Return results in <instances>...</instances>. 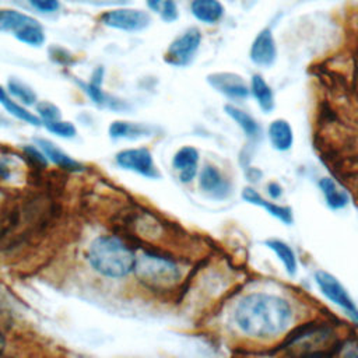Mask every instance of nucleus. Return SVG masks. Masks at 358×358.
Masks as SVG:
<instances>
[{"mask_svg":"<svg viewBox=\"0 0 358 358\" xmlns=\"http://www.w3.org/2000/svg\"><path fill=\"white\" fill-rule=\"evenodd\" d=\"M77 1L84 3V4H90V6H99V7L105 8V7H110V6L129 4L130 0H77Z\"/></svg>","mask_w":358,"mask_h":358,"instance_id":"nucleus-31","label":"nucleus"},{"mask_svg":"<svg viewBox=\"0 0 358 358\" xmlns=\"http://www.w3.org/2000/svg\"><path fill=\"white\" fill-rule=\"evenodd\" d=\"M91 267L110 278H120L134 270V253L116 236L103 235L95 238L88 248Z\"/></svg>","mask_w":358,"mask_h":358,"instance_id":"nucleus-2","label":"nucleus"},{"mask_svg":"<svg viewBox=\"0 0 358 358\" xmlns=\"http://www.w3.org/2000/svg\"><path fill=\"white\" fill-rule=\"evenodd\" d=\"M133 271L150 288H171L180 280V270L172 260L152 253L138 255Z\"/></svg>","mask_w":358,"mask_h":358,"instance_id":"nucleus-4","label":"nucleus"},{"mask_svg":"<svg viewBox=\"0 0 358 358\" xmlns=\"http://www.w3.org/2000/svg\"><path fill=\"white\" fill-rule=\"evenodd\" d=\"M35 141H36L39 150H42V152L46 155V158H49L57 166H60L63 169H69V171L83 169V165L80 162L73 159L69 154H66L63 150H60L55 143L45 140V138H36Z\"/></svg>","mask_w":358,"mask_h":358,"instance_id":"nucleus-20","label":"nucleus"},{"mask_svg":"<svg viewBox=\"0 0 358 358\" xmlns=\"http://www.w3.org/2000/svg\"><path fill=\"white\" fill-rule=\"evenodd\" d=\"M116 164L127 171H133L141 176L157 179L159 178L158 168L147 148H129L116 154Z\"/></svg>","mask_w":358,"mask_h":358,"instance_id":"nucleus-8","label":"nucleus"},{"mask_svg":"<svg viewBox=\"0 0 358 358\" xmlns=\"http://www.w3.org/2000/svg\"><path fill=\"white\" fill-rule=\"evenodd\" d=\"M190 17L203 27H215L225 17V4L222 0H187Z\"/></svg>","mask_w":358,"mask_h":358,"instance_id":"nucleus-9","label":"nucleus"},{"mask_svg":"<svg viewBox=\"0 0 358 358\" xmlns=\"http://www.w3.org/2000/svg\"><path fill=\"white\" fill-rule=\"evenodd\" d=\"M236 329L252 338H270L284 333L292 322L289 302L275 294L252 292L242 296L234 308Z\"/></svg>","mask_w":358,"mask_h":358,"instance_id":"nucleus-1","label":"nucleus"},{"mask_svg":"<svg viewBox=\"0 0 358 358\" xmlns=\"http://www.w3.org/2000/svg\"><path fill=\"white\" fill-rule=\"evenodd\" d=\"M17 42L38 49L46 43V29L41 18L31 14V17L11 35Z\"/></svg>","mask_w":358,"mask_h":358,"instance_id":"nucleus-13","label":"nucleus"},{"mask_svg":"<svg viewBox=\"0 0 358 358\" xmlns=\"http://www.w3.org/2000/svg\"><path fill=\"white\" fill-rule=\"evenodd\" d=\"M268 141L277 151H288L294 144V131L285 119H274L267 130Z\"/></svg>","mask_w":358,"mask_h":358,"instance_id":"nucleus-17","label":"nucleus"},{"mask_svg":"<svg viewBox=\"0 0 358 358\" xmlns=\"http://www.w3.org/2000/svg\"><path fill=\"white\" fill-rule=\"evenodd\" d=\"M249 57L253 64L259 67H270L277 59V45L270 28H263L253 38Z\"/></svg>","mask_w":358,"mask_h":358,"instance_id":"nucleus-10","label":"nucleus"},{"mask_svg":"<svg viewBox=\"0 0 358 358\" xmlns=\"http://www.w3.org/2000/svg\"><path fill=\"white\" fill-rule=\"evenodd\" d=\"M250 87V95L255 98L256 103L259 108L264 112L268 113L274 109L275 101H274V94L271 87L266 83L262 74H253L249 83Z\"/></svg>","mask_w":358,"mask_h":358,"instance_id":"nucleus-22","label":"nucleus"},{"mask_svg":"<svg viewBox=\"0 0 358 358\" xmlns=\"http://www.w3.org/2000/svg\"><path fill=\"white\" fill-rule=\"evenodd\" d=\"M242 199L253 206H259L263 210H266L270 215H273L274 218L280 220L281 222H284L285 225H291L294 222V215H292V210L287 206H280L274 201L266 200L259 192H256L253 187H245L242 190Z\"/></svg>","mask_w":358,"mask_h":358,"instance_id":"nucleus-14","label":"nucleus"},{"mask_svg":"<svg viewBox=\"0 0 358 358\" xmlns=\"http://www.w3.org/2000/svg\"><path fill=\"white\" fill-rule=\"evenodd\" d=\"M105 67L103 66H96L91 76H90V80L83 83V81H78V84L81 85L83 91L88 95V98L99 105V106H106V108H116L119 109L120 105H122V101H117L112 96H109L105 91H103V80H105Z\"/></svg>","mask_w":358,"mask_h":358,"instance_id":"nucleus-11","label":"nucleus"},{"mask_svg":"<svg viewBox=\"0 0 358 358\" xmlns=\"http://www.w3.org/2000/svg\"><path fill=\"white\" fill-rule=\"evenodd\" d=\"M35 109L38 112V116L43 122L56 120V119H60V116H62L60 109L53 102H50V101H38L35 103Z\"/></svg>","mask_w":358,"mask_h":358,"instance_id":"nucleus-29","label":"nucleus"},{"mask_svg":"<svg viewBox=\"0 0 358 358\" xmlns=\"http://www.w3.org/2000/svg\"><path fill=\"white\" fill-rule=\"evenodd\" d=\"M228 1H235V0H228Z\"/></svg>","mask_w":358,"mask_h":358,"instance_id":"nucleus-35","label":"nucleus"},{"mask_svg":"<svg viewBox=\"0 0 358 358\" xmlns=\"http://www.w3.org/2000/svg\"><path fill=\"white\" fill-rule=\"evenodd\" d=\"M0 105L6 109V112H8L11 116L25 122V123H29L32 126H39L41 124V119L39 116L34 115L32 112H29L27 109L25 105H22L21 102H18L17 99H14L8 91L6 90L4 85L0 84Z\"/></svg>","mask_w":358,"mask_h":358,"instance_id":"nucleus-23","label":"nucleus"},{"mask_svg":"<svg viewBox=\"0 0 358 358\" xmlns=\"http://www.w3.org/2000/svg\"><path fill=\"white\" fill-rule=\"evenodd\" d=\"M4 87L14 99L25 106H35V103L39 101L35 90L18 77H10Z\"/></svg>","mask_w":358,"mask_h":358,"instance_id":"nucleus-26","label":"nucleus"},{"mask_svg":"<svg viewBox=\"0 0 358 358\" xmlns=\"http://www.w3.org/2000/svg\"><path fill=\"white\" fill-rule=\"evenodd\" d=\"M29 17L31 14L28 11L15 4H0V34L13 35Z\"/></svg>","mask_w":358,"mask_h":358,"instance_id":"nucleus-21","label":"nucleus"},{"mask_svg":"<svg viewBox=\"0 0 358 358\" xmlns=\"http://www.w3.org/2000/svg\"><path fill=\"white\" fill-rule=\"evenodd\" d=\"M162 1L164 0H144V8L152 14V15H157L161 10V6H162Z\"/></svg>","mask_w":358,"mask_h":358,"instance_id":"nucleus-32","label":"nucleus"},{"mask_svg":"<svg viewBox=\"0 0 358 358\" xmlns=\"http://www.w3.org/2000/svg\"><path fill=\"white\" fill-rule=\"evenodd\" d=\"M43 123H45V127L50 133H53L59 137L70 138V137H74L77 134V129L71 122L56 119V120H50V122H43Z\"/></svg>","mask_w":358,"mask_h":358,"instance_id":"nucleus-28","label":"nucleus"},{"mask_svg":"<svg viewBox=\"0 0 358 358\" xmlns=\"http://www.w3.org/2000/svg\"><path fill=\"white\" fill-rule=\"evenodd\" d=\"M13 4L38 18H55L62 14L64 7L63 0H14Z\"/></svg>","mask_w":358,"mask_h":358,"instance_id":"nucleus-16","label":"nucleus"},{"mask_svg":"<svg viewBox=\"0 0 358 358\" xmlns=\"http://www.w3.org/2000/svg\"><path fill=\"white\" fill-rule=\"evenodd\" d=\"M0 340H1V338H0Z\"/></svg>","mask_w":358,"mask_h":358,"instance_id":"nucleus-36","label":"nucleus"},{"mask_svg":"<svg viewBox=\"0 0 358 358\" xmlns=\"http://www.w3.org/2000/svg\"><path fill=\"white\" fill-rule=\"evenodd\" d=\"M319 189L324 197L326 204L331 210H341L348 206V201H350L348 193L331 178H322L319 180Z\"/></svg>","mask_w":358,"mask_h":358,"instance_id":"nucleus-19","label":"nucleus"},{"mask_svg":"<svg viewBox=\"0 0 358 358\" xmlns=\"http://www.w3.org/2000/svg\"><path fill=\"white\" fill-rule=\"evenodd\" d=\"M24 151L38 165H43V166L46 165V155L42 152V150L39 151V147L38 148L36 147H24Z\"/></svg>","mask_w":358,"mask_h":358,"instance_id":"nucleus-30","label":"nucleus"},{"mask_svg":"<svg viewBox=\"0 0 358 358\" xmlns=\"http://www.w3.org/2000/svg\"><path fill=\"white\" fill-rule=\"evenodd\" d=\"M96 21L106 29L123 34H140L151 27L152 14L144 7L119 4L102 8L96 15Z\"/></svg>","mask_w":358,"mask_h":358,"instance_id":"nucleus-3","label":"nucleus"},{"mask_svg":"<svg viewBox=\"0 0 358 358\" xmlns=\"http://www.w3.org/2000/svg\"><path fill=\"white\" fill-rule=\"evenodd\" d=\"M201 43L203 32L200 27H186L168 43L164 53V60L172 67H187L194 62Z\"/></svg>","mask_w":358,"mask_h":358,"instance_id":"nucleus-5","label":"nucleus"},{"mask_svg":"<svg viewBox=\"0 0 358 358\" xmlns=\"http://www.w3.org/2000/svg\"><path fill=\"white\" fill-rule=\"evenodd\" d=\"M199 151L194 147L185 145L179 148L172 159L173 168L179 172V179L183 183H189L194 179L197 173Z\"/></svg>","mask_w":358,"mask_h":358,"instance_id":"nucleus-15","label":"nucleus"},{"mask_svg":"<svg viewBox=\"0 0 358 358\" xmlns=\"http://www.w3.org/2000/svg\"><path fill=\"white\" fill-rule=\"evenodd\" d=\"M154 127L144 124V123H136V122H124V120H116L109 126V136L113 140H137L143 137L152 136Z\"/></svg>","mask_w":358,"mask_h":358,"instance_id":"nucleus-18","label":"nucleus"},{"mask_svg":"<svg viewBox=\"0 0 358 358\" xmlns=\"http://www.w3.org/2000/svg\"><path fill=\"white\" fill-rule=\"evenodd\" d=\"M224 110L242 129V131L246 134L248 138L256 140V138L260 137L262 127L252 115H249L243 109H241L235 105H231V103H227L224 106Z\"/></svg>","mask_w":358,"mask_h":358,"instance_id":"nucleus-24","label":"nucleus"},{"mask_svg":"<svg viewBox=\"0 0 358 358\" xmlns=\"http://www.w3.org/2000/svg\"><path fill=\"white\" fill-rule=\"evenodd\" d=\"M180 11L179 0H164L157 17L165 24H173L180 18Z\"/></svg>","mask_w":358,"mask_h":358,"instance_id":"nucleus-27","label":"nucleus"},{"mask_svg":"<svg viewBox=\"0 0 358 358\" xmlns=\"http://www.w3.org/2000/svg\"><path fill=\"white\" fill-rule=\"evenodd\" d=\"M264 243L268 249H271L274 252L277 259L282 263L285 271L289 275H295L298 271V262H296V255H295L294 249L287 242H284L281 239H275V238L266 239Z\"/></svg>","mask_w":358,"mask_h":358,"instance_id":"nucleus-25","label":"nucleus"},{"mask_svg":"<svg viewBox=\"0 0 358 358\" xmlns=\"http://www.w3.org/2000/svg\"><path fill=\"white\" fill-rule=\"evenodd\" d=\"M208 85L231 101H245L250 95V87L245 78L232 71H215L206 77Z\"/></svg>","mask_w":358,"mask_h":358,"instance_id":"nucleus-7","label":"nucleus"},{"mask_svg":"<svg viewBox=\"0 0 358 358\" xmlns=\"http://www.w3.org/2000/svg\"><path fill=\"white\" fill-rule=\"evenodd\" d=\"M267 192H268V196L273 199V200H277L281 197L282 194V187L277 183V182H271L267 185Z\"/></svg>","mask_w":358,"mask_h":358,"instance_id":"nucleus-33","label":"nucleus"},{"mask_svg":"<svg viewBox=\"0 0 358 358\" xmlns=\"http://www.w3.org/2000/svg\"><path fill=\"white\" fill-rule=\"evenodd\" d=\"M199 185H200V189L213 199L222 200L228 197V194L231 193L229 182L225 179V176L221 173V171L217 166L210 164L201 169Z\"/></svg>","mask_w":358,"mask_h":358,"instance_id":"nucleus-12","label":"nucleus"},{"mask_svg":"<svg viewBox=\"0 0 358 358\" xmlns=\"http://www.w3.org/2000/svg\"><path fill=\"white\" fill-rule=\"evenodd\" d=\"M10 178V168L7 164L0 158V179H8Z\"/></svg>","mask_w":358,"mask_h":358,"instance_id":"nucleus-34","label":"nucleus"},{"mask_svg":"<svg viewBox=\"0 0 358 358\" xmlns=\"http://www.w3.org/2000/svg\"><path fill=\"white\" fill-rule=\"evenodd\" d=\"M315 282L319 287L320 292L334 305L341 308L351 319L358 313L355 302L350 296L344 285L330 273L319 270L315 273Z\"/></svg>","mask_w":358,"mask_h":358,"instance_id":"nucleus-6","label":"nucleus"}]
</instances>
